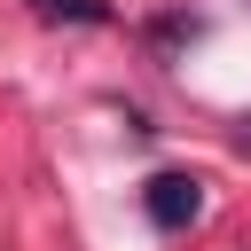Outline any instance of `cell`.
<instances>
[{
  "label": "cell",
  "instance_id": "obj_1",
  "mask_svg": "<svg viewBox=\"0 0 251 251\" xmlns=\"http://www.w3.org/2000/svg\"><path fill=\"white\" fill-rule=\"evenodd\" d=\"M141 212H149L165 235H180V227L204 220V180H196V173H157V180L141 188Z\"/></svg>",
  "mask_w": 251,
  "mask_h": 251
},
{
  "label": "cell",
  "instance_id": "obj_2",
  "mask_svg": "<svg viewBox=\"0 0 251 251\" xmlns=\"http://www.w3.org/2000/svg\"><path fill=\"white\" fill-rule=\"evenodd\" d=\"M31 8H39L47 24H102V16H110L102 0H31Z\"/></svg>",
  "mask_w": 251,
  "mask_h": 251
}]
</instances>
